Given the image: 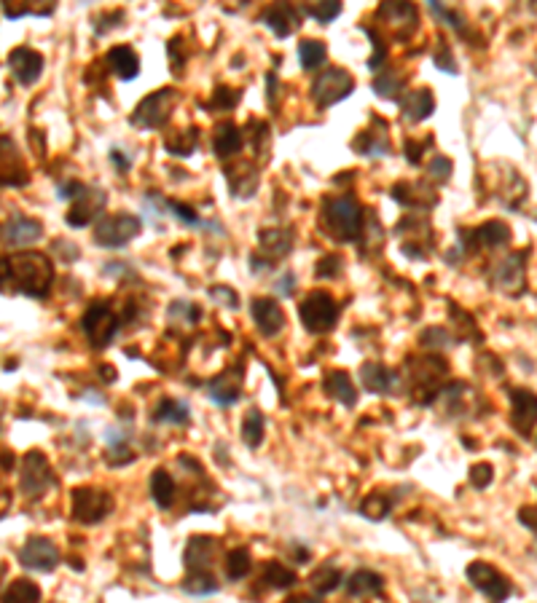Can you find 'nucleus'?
I'll use <instances>...</instances> for the list:
<instances>
[{
    "instance_id": "obj_1",
    "label": "nucleus",
    "mask_w": 537,
    "mask_h": 603,
    "mask_svg": "<svg viewBox=\"0 0 537 603\" xmlns=\"http://www.w3.org/2000/svg\"><path fill=\"white\" fill-rule=\"evenodd\" d=\"M369 213L357 205L354 196H331L323 201L320 210V228L328 234V239L336 242H361L366 228Z\"/></svg>"
},
{
    "instance_id": "obj_2",
    "label": "nucleus",
    "mask_w": 537,
    "mask_h": 603,
    "mask_svg": "<svg viewBox=\"0 0 537 603\" xmlns=\"http://www.w3.org/2000/svg\"><path fill=\"white\" fill-rule=\"evenodd\" d=\"M4 279H12L17 292L27 298H46L54 282V266L43 252H19L4 258Z\"/></svg>"
},
{
    "instance_id": "obj_3",
    "label": "nucleus",
    "mask_w": 537,
    "mask_h": 603,
    "mask_svg": "<svg viewBox=\"0 0 537 603\" xmlns=\"http://www.w3.org/2000/svg\"><path fill=\"white\" fill-rule=\"evenodd\" d=\"M129 314H132V309H127L121 314L113 300H97V304L89 306L86 314L81 317V328L95 349H105L113 344V338L119 336V330L124 325V317H129Z\"/></svg>"
},
{
    "instance_id": "obj_4",
    "label": "nucleus",
    "mask_w": 537,
    "mask_h": 603,
    "mask_svg": "<svg viewBox=\"0 0 537 603\" xmlns=\"http://www.w3.org/2000/svg\"><path fill=\"white\" fill-rule=\"evenodd\" d=\"M177 103H181L177 89H159V91L148 94L145 99H140L137 108L129 116V124L135 129H143V132L161 129L169 121V116L175 113Z\"/></svg>"
},
{
    "instance_id": "obj_5",
    "label": "nucleus",
    "mask_w": 537,
    "mask_h": 603,
    "mask_svg": "<svg viewBox=\"0 0 537 603\" xmlns=\"http://www.w3.org/2000/svg\"><path fill=\"white\" fill-rule=\"evenodd\" d=\"M377 22V33H387L393 41H409L419 30V12L411 0H382Z\"/></svg>"
},
{
    "instance_id": "obj_6",
    "label": "nucleus",
    "mask_w": 537,
    "mask_h": 603,
    "mask_svg": "<svg viewBox=\"0 0 537 603\" xmlns=\"http://www.w3.org/2000/svg\"><path fill=\"white\" fill-rule=\"evenodd\" d=\"M299 317L304 322V328L312 333V336H325L336 328V320H339V304L333 300L331 292L325 290H315L309 292L301 306H299Z\"/></svg>"
},
{
    "instance_id": "obj_7",
    "label": "nucleus",
    "mask_w": 537,
    "mask_h": 603,
    "mask_svg": "<svg viewBox=\"0 0 537 603\" xmlns=\"http://www.w3.org/2000/svg\"><path fill=\"white\" fill-rule=\"evenodd\" d=\"M113 510V496L103 488H73L70 496V513L73 521L83 526L103 523Z\"/></svg>"
},
{
    "instance_id": "obj_8",
    "label": "nucleus",
    "mask_w": 537,
    "mask_h": 603,
    "mask_svg": "<svg viewBox=\"0 0 537 603\" xmlns=\"http://www.w3.org/2000/svg\"><path fill=\"white\" fill-rule=\"evenodd\" d=\"M143 220L127 213L119 215H103L95 226V244L105 250H119L127 247L135 236H140Z\"/></svg>"
},
{
    "instance_id": "obj_9",
    "label": "nucleus",
    "mask_w": 537,
    "mask_h": 603,
    "mask_svg": "<svg viewBox=\"0 0 537 603\" xmlns=\"http://www.w3.org/2000/svg\"><path fill=\"white\" fill-rule=\"evenodd\" d=\"M352 91H354L352 73H346L344 67H328L312 83V103L320 111H328L336 103H341V99H346Z\"/></svg>"
},
{
    "instance_id": "obj_10",
    "label": "nucleus",
    "mask_w": 537,
    "mask_h": 603,
    "mask_svg": "<svg viewBox=\"0 0 537 603\" xmlns=\"http://www.w3.org/2000/svg\"><path fill=\"white\" fill-rule=\"evenodd\" d=\"M51 485H57V477L49 467V459L41 451H30L22 459V472H19V491L27 499H41Z\"/></svg>"
},
{
    "instance_id": "obj_11",
    "label": "nucleus",
    "mask_w": 537,
    "mask_h": 603,
    "mask_svg": "<svg viewBox=\"0 0 537 603\" xmlns=\"http://www.w3.org/2000/svg\"><path fill=\"white\" fill-rule=\"evenodd\" d=\"M465 576H468V582H471L481 595H486L489 600H505V598L513 592L508 576L500 574L492 563L473 560V563L465 568Z\"/></svg>"
},
{
    "instance_id": "obj_12",
    "label": "nucleus",
    "mask_w": 537,
    "mask_h": 603,
    "mask_svg": "<svg viewBox=\"0 0 537 603\" xmlns=\"http://www.w3.org/2000/svg\"><path fill=\"white\" fill-rule=\"evenodd\" d=\"M105 205H108V196L100 188H86L83 185V190L73 201V207H70L65 223L70 228H86L89 223L100 218V213L105 210Z\"/></svg>"
},
{
    "instance_id": "obj_13",
    "label": "nucleus",
    "mask_w": 537,
    "mask_h": 603,
    "mask_svg": "<svg viewBox=\"0 0 537 603\" xmlns=\"http://www.w3.org/2000/svg\"><path fill=\"white\" fill-rule=\"evenodd\" d=\"M510 242V228L502 223V220H489L473 231H460V247H463V255L465 252H476L481 247L486 250H497V247H505Z\"/></svg>"
},
{
    "instance_id": "obj_14",
    "label": "nucleus",
    "mask_w": 537,
    "mask_h": 603,
    "mask_svg": "<svg viewBox=\"0 0 537 603\" xmlns=\"http://www.w3.org/2000/svg\"><path fill=\"white\" fill-rule=\"evenodd\" d=\"M17 558H19V563H22L25 568L46 574V571H54V568H57V563H59V550H57V545H54L51 539H46V537H30V539L19 547Z\"/></svg>"
},
{
    "instance_id": "obj_15",
    "label": "nucleus",
    "mask_w": 537,
    "mask_h": 603,
    "mask_svg": "<svg viewBox=\"0 0 537 603\" xmlns=\"http://www.w3.org/2000/svg\"><path fill=\"white\" fill-rule=\"evenodd\" d=\"M524 279H526V250L508 255L502 263H497V268L492 274L494 287L505 295H513V298L524 292V284H526Z\"/></svg>"
},
{
    "instance_id": "obj_16",
    "label": "nucleus",
    "mask_w": 537,
    "mask_h": 603,
    "mask_svg": "<svg viewBox=\"0 0 537 603\" xmlns=\"http://www.w3.org/2000/svg\"><path fill=\"white\" fill-rule=\"evenodd\" d=\"M250 317L263 338H275L285 328V312L275 298H253Z\"/></svg>"
},
{
    "instance_id": "obj_17",
    "label": "nucleus",
    "mask_w": 537,
    "mask_h": 603,
    "mask_svg": "<svg viewBox=\"0 0 537 603\" xmlns=\"http://www.w3.org/2000/svg\"><path fill=\"white\" fill-rule=\"evenodd\" d=\"M510 427L518 435H529L537 424V394L529 389H510Z\"/></svg>"
},
{
    "instance_id": "obj_18",
    "label": "nucleus",
    "mask_w": 537,
    "mask_h": 603,
    "mask_svg": "<svg viewBox=\"0 0 537 603\" xmlns=\"http://www.w3.org/2000/svg\"><path fill=\"white\" fill-rule=\"evenodd\" d=\"M261 22L277 38H288L301 27V14L296 12V6L291 4V0H272V6L263 12Z\"/></svg>"
},
{
    "instance_id": "obj_19",
    "label": "nucleus",
    "mask_w": 537,
    "mask_h": 603,
    "mask_svg": "<svg viewBox=\"0 0 537 603\" xmlns=\"http://www.w3.org/2000/svg\"><path fill=\"white\" fill-rule=\"evenodd\" d=\"M207 394L215 406L221 408H231L234 402L242 397V367L234 370H223L221 375L207 381Z\"/></svg>"
},
{
    "instance_id": "obj_20",
    "label": "nucleus",
    "mask_w": 537,
    "mask_h": 603,
    "mask_svg": "<svg viewBox=\"0 0 537 603\" xmlns=\"http://www.w3.org/2000/svg\"><path fill=\"white\" fill-rule=\"evenodd\" d=\"M43 239V226L33 218L14 215L4 223V244L6 247H27Z\"/></svg>"
},
{
    "instance_id": "obj_21",
    "label": "nucleus",
    "mask_w": 537,
    "mask_h": 603,
    "mask_svg": "<svg viewBox=\"0 0 537 603\" xmlns=\"http://www.w3.org/2000/svg\"><path fill=\"white\" fill-rule=\"evenodd\" d=\"M393 198L406 210H432L438 205V193L424 182H398L393 188Z\"/></svg>"
},
{
    "instance_id": "obj_22",
    "label": "nucleus",
    "mask_w": 537,
    "mask_h": 603,
    "mask_svg": "<svg viewBox=\"0 0 537 603\" xmlns=\"http://www.w3.org/2000/svg\"><path fill=\"white\" fill-rule=\"evenodd\" d=\"M9 67L22 86H33L43 73V57L27 46H19L9 54Z\"/></svg>"
},
{
    "instance_id": "obj_23",
    "label": "nucleus",
    "mask_w": 537,
    "mask_h": 603,
    "mask_svg": "<svg viewBox=\"0 0 537 603\" xmlns=\"http://www.w3.org/2000/svg\"><path fill=\"white\" fill-rule=\"evenodd\" d=\"M361 383L371 394H395L401 386V375L382 362H366L361 367Z\"/></svg>"
},
{
    "instance_id": "obj_24",
    "label": "nucleus",
    "mask_w": 537,
    "mask_h": 603,
    "mask_svg": "<svg viewBox=\"0 0 537 603\" xmlns=\"http://www.w3.org/2000/svg\"><path fill=\"white\" fill-rule=\"evenodd\" d=\"M218 542L213 537H191V542L186 545V555H183V563L189 571H210V566L215 563L218 558Z\"/></svg>"
},
{
    "instance_id": "obj_25",
    "label": "nucleus",
    "mask_w": 537,
    "mask_h": 603,
    "mask_svg": "<svg viewBox=\"0 0 537 603\" xmlns=\"http://www.w3.org/2000/svg\"><path fill=\"white\" fill-rule=\"evenodd\" d=\"M398 105H401V113L411 124H419L435 113V97L427 86H422V89H411L409 94H403Z\"/></svg>"
},
{
    "instance_id": "obj_26",
    "label": "nucleus",
    "mask_w": 537,
    "mask_h": 603,
    "mask_svg": "<svg viewBox=\"0 0 537 603\" xmlns=\"http://www.w3.org/2000/svg\"><path fill=\"white\" fill-rule=\"evenodd\" d=\"M352 148L361 153V156H369V158H377V156H387L390 153V140H387V129H385V121L379 119L374 127L363 129L361 135H357L352 140Z\"/></svg>"
},
{
    "instance_id": "obj_27",
    "label": "nucleus",
    "mask_w": 537,
    "mask_h": 603,
    "mask_svg": "<svg viewBox=\"0 0 537 603\" xmlns=\"http://www.w3.org/2000/svg\"><path fill=\"white\" fill-rule=\"evenodd\" d=\"M151 421L153 424H175V427H183L191 421V411H189V402L183 399H172V397H164L156 402V408L151 414Z\"/></svg>"
},
{
    "instance_id": "obj_28",
    "label": "nucleus",
    "mask_w": 537,
    "mask_h": 603,
    "mask_svg": "<svg viewBox=\"0 0 537 603\" xmlns=\"http://www.w3.org/2000/svg\"><path fill=\"white\" fill-rule=\"evenodd\" d=\"M105 62H108L111 73H113L119 81H132V78H137V73H140V57L135 54L132 46H113V49L108 51Z\"/></svg>"
},
{
    "instance_id": "obj_29",
    "label": "nucleus",
    "mask_w": 537,
    "mask_h": 603,
    "mask_svg": "<svg viewBox=\"0 0 537 603\" xmlns=\"http://www.w3.org/2000/svg\"><path fill=\"white\" fill-rule=\"evenodd\" d=\"M344 584H346V595L349 598H377L385 590L382 576L377 571H369V568L354 571Z\"/></svg>"
},
{
    "instance_id": "obj_30",
    "label": "nucleus",
    "mask_w": 537,
    "mask_h": 603,
    "mask_svg": "<svg viewBox=\"0 0 537 603\" xmlns=\"http://www.w3.org/2000/svg\"><path fill=\"white\" fill-rule=\"evenodd\" d=\"M261 258H272V263L283 260L291 247H293V234L291 231H283V228H272V231H261Z\"/></svg>"
},
{
    "instance_id": "obj_31",
    "label": "nucleus",
    "mask_w": 537,
    "mask_h": 603,
    "mask_svg": "<svg viewBox=\"0 0 537 603\" xmlns=\"http://www.w3.org/2000/svg\"><path fill=\"white\" fill-rule=\"evenodd\" d=\"M325 391H328V397L341 402L344 408L357 406V389H354L349 373H344V370H333V373L325 375Z\"/></svg>"
},
{
    "instance_id": "obj_32",
    "label": "nucleus",
    "mask_w": 537,
    "mask_h": 603,
    "mask_svg": "<svg viewBox=\"0 0 537 603\" xmlns=\"http://www.w3.org/2000/svg\"><path fill=\"white\" fill-rule=\"evenodd\" d=\"M57 9V0H4L6 19H22V17H49Z\"/></svg>"
},
{
    "instance_id": "obj_33",
    "label": "nucleus",
    "mask_w": 537,
    "mask_h": 603,
    "mask_svg": "<svg viewBox=\"0 0 537 603\" xmlns=\"http://www.w3.org/2000/svg\"><path fill=\"white\" fill-rule=\"evenodd\" d=\"M242 143H245V137H242V132H239L234 124H221V127H215L213 151H215L218 158H231V156H237V153L242 151Z\"/></svg>"
},
{
    "instance_id": "obj_34",
    "label": "nucleus",
    "mask_w": 537,
    "mask_h": 603,
    "mask_svg": "<svg viewBox=\"0 0 537 603\" xmlns=\"http://www.w3.org/2000/svg\"><path fill=\"white\" fill-rule=\"evenodd\" d=\"M175 493H177V485H175L172 475L167 469H153V475H151V499H153V505L159 510H169L175 505Z\"/></svg>"
},
{
    "instance_id": "obj_35",
    "label": "nucleus",
    "mask_w": 537,
    "mask_h": 603,
    "mask_svg": "<svg viewBox=\"0 0 537 603\" xmlns=\"http://www.w3.org/2000/svg\"><path fill=\"white\" fill-rule=\"evenodd\" d=\"M226 180L237 198H250L258 188V172L247 164H239L237 169H226Z\"/></svg>"
},
{
    "instance_id": "obj_36",
    "label": "nucleus",
    "mask_w": 537,
    "mask_h": 603,
    "mask_svg": "<svg viewBox=\"0 0 537 603\" xmlns=\"http://www.w3.org/2000/svg\"><path fill=\"white\" fill-rule=\"evenodd\" d=\"M341 582H344V576H341V571H339L333 563H323V566L315 568L312 576H309V587H312V592H315L317 598L331 595L336 587H341Z\"/></svg>"
},
{
    "instance_id": "obj_37",
    "label": "nucleus",
    "mask_w": 537,
    "mask_h": 603,
    "mask_svg": "<svg viewBox=\"0 0 537 603\" xmlns=\"http://www.w3.org/2000/svg\"><path fill=\"white\" fill-rule=\"evenodd\" d=\"M199 320H202V309L194 304V300H183V298H177V300H172L169 309H167V322H169V325H175V328H181V325L194 328Z\"/></svg>"
},
{
    "instance_id": "obj_38",
    "label": "nucleus",
    "mask_w": 537,
    "mask_h": 603,
    "mask_svg": "<svg viewBox=\"0 0 537 603\" xmlns=\"http://www.w3.org/2000/svg\"><path fill=\"white\" fill-rule=\"evenodd\" d=\"M197 145H199V129H197V127L177 129V132L167 135V140H164L167 153H172V156H183V158L191 156V153L197 151Z\"/></svg>"
},
{
    "instance_id": "obj_39",
    "label": "nucleus",
    "mask_w": 537,
    "mask_h": 603,
    "mask_svg": "<svg viewBox=\"0 0 537 603\" xmlns=\"http://www.w3.org/2000/svg\"><path fill=\"white\" fill-rule=\"evenodd\" d=\"M427 6H430L432 17H435L438 22H443L446 27H452V30L460 33V35H468V22H465V17H463L457 9H452L449 4H446V0H427Z\"/></svg>"
},
{
    "instance_id": "obj_40",
    "label": "nucleus",
    "mask_w": 537,
    "mask_h": 603,
    "mask_svg": "<svg viewBox=\"0 0 537 603\" xmlns=\"http://www.w3.org/2000/svg\"><path fill=\"white\" fill-rule=\"evenodd\" d=\"M263 429H266V421H263V414L258 408H247L245 419H242V440L247 448H258L263 443Z\"/></svg>"
},
{
    "instance_id": "obj_41",
    "label": "nucleus",
    "mask_w": 537,
    "mask_h": 603,
    "mask_svg": "<svg viewBox=\"0 0 537 603\" xmlns=\"http://www.w3.org/2000/svg\"><path fill=\"white\" fill-rule=\"evenodd\" d=\"M325 57H328V49H325L323 41L307 38V41L299 43V62H301V67H304L307 73L317 70V67L325 62Z\"/></svg>"
},
{
    "instance_id": "obj_42",
    "label": "nucleus",
    "mask_w": 537,
    "mask_h": 603,
    "mask_svg": "<svg viewBox=\"0 0 537 603\" xmlns=\"http://www.w3.org/2000/svg\"><path fill=\"white\" fill-rule=\"evenodd\" d=\"M263 582L268 587H275V590H288V587L296 584V574L291 568H285L283 563L272 560V563L263 566Z\"/></svg>"
},
{
    "instance_id": "obj_43",
    "label": "nucleus",
    "mask_w": 537,
    "mask_h": 603,
    "mask_svg": "<svg viewBox=\"0 0 537 603\" xmlns=\"http://www.w3.org/2000/svg\"><path fill=\"white\" fill-rule=\"evenodd\" d=\"M250 571V550L247 547H234L226 555V579L229 582H239L245 579Z\"/></svg>"
},
{
    "instance_id": "obj_44",
    "label": "nucleus",
    "mask_w": 537,
    "mask_h": 603,
    "mask_svg": "<svg viewBox=\"0 0 537 603\" xmlns=\"http://www.w3.org/2000/svg\"><path fill=\"white\" fill-rule=\"evenodd\" d=\"M307 14L320 25H331L341 14V0H307Z\"/></svg>"
},
{
    "instance_id": "obj_45",
    "label": "nucleus",
    "mask_w": 537,
    "mask_h": 603,
    "mask_svg": "<svg viewBox=\"0 0 537 603\" xmlns=\"http://www.w3.org/2000/svg\"><path fill=\"white\" fill-rule=\"evenodd\" d=\"M239 99H242V91H237L231 86H215L210 103H207V111H213V113L234 111L239 105Z\"/></svg>"
},
{
    "instance_id": "obj_46",
    "label": "nucleus",
    "mask_w": 537,
    "mask_h": 603,
    "mask_svg": "<svg viewBox=\"0 0 537 603\" xmlns=\"http://www.w3.org/2000/svg\"><path fill=\"white\" fill-rule=\"evenodd\" d=\"M183 592L189 595H213L218 592V582L210 576V571H189L183 582Z\"/></svg>"
},
{
    "instance_id": "obj_47",
    "label": "nucleus",
    "mask_w": 537,
    "mask_h": 603,
    "mask_svg": "<svg viewBox=\"0 0 537 603\" xmlns=\"http://www.w3.org/2000/svg\"><path fill=\"white\" fill-rule=\"evenodd\" d=\"M4 598L9 603H25V600H41V590L33 579H14L12 587H6Z\"/></svg>"
},
{
    "instance_id": "obj_48",
    "label": "nucleus",
    "mask_w": 537,
    "mask_h": 603,
    "mask_svg": "<svg viewBox=\"0 0 537 603\" xmlns=\"http://www.w3.org/2000/svg\"><path fill=\"white\" fill-rule=\"evenodd\" d=\"M164 213H167V215H175L177 223H183V226H189V228H202V226H207V223H202V218L197 215L194 207L181 205V201H164Z\"/></svg>"
},
{
    "instance_id": "obj_49",
    "label": "nucleus",
    "mask_w": 537,
    "mask_h": 603,
    "mask_svg": "<svg viewBox=\"0 0 537 603\" xmlns=\"http://www.w3.org/2000/svg\"><path fill=\"white\" fill-rule=\"evenodd\" d=\"M390 510H393V501L382 493H371L361 505V515H366L369 521H385Z\"/></svg>"
},
{
    "instance_id": "obj_50",
    "label": "nucleus",
    "mask_w": 537,
    "mask_h": 603,
    "mask_svg": "<svg viewBox=\"0 0 537 603\" xmlns=\"http://www.w3.org/2000/svg\"><path fill=\"white\" fill-rule=\"evenodd\" d=\"M401 78L395 70H382L377 78H374V94H379L382 99H398V91H401Z\"/></svg>"
},
{
    "instance_id": "obj_51",
    "label": "nucleus",
    "mask_w": 537,
    "mask_h": 603,
    "mask_svg": "<svg viewBox=\"0 0 537 603\" xmlns=\"http://www.w3.org/2000/svg\"><path fill=\"white\" fill-rule=\"evenodd\" d=\"M435 67L443 70V73H449V75H457V62H455V54L449 49V43H446L443 38L438 41V51H435Z\"/></svg>"
},
{
    "instance_id": "obj_52",
    "label": "nucleus",
    "mask_w": 537,
    "mask_h": 603,
    "mask_svg": "<svg viewBox=\"0 0 537 603\" xmlns=\"http://www.w3.org/2000/svg\"><path fill=\"white\" fill-rule=\"evenodd\" d=\"M452 169H455V164H452V158L449 156H432V161L427 164V172H430V177L432 180H438V182H446L452 177Z\"/></svg>"
},
{
    "instance_id": "obj_53",
    "label": "nucleus",
    "mask_w": 537,
    "mask_h": 603,
    "mask_svg": "<svg viewBox=\"0 0 537 603\" xmlns=\"http://www.w3.org/2000/svg\"><path fill=\"white\" fill-rule=\"evenodd\" d=\"M210 298L215 300V304H221V306H226L231 312L239 309V295L231 287H210Z\"/></svg>"
},
{
    "instance_id": "obj_54",
    "label": "nucleus",
    "mask_w": 537,
    "mask_h": 603,
    "mask_svg": "<svg viewBox=\"0 0 537 603\" xmlns=\"http://www.w3.org/2000/svg\"><path fill=\"white\" fill-rule=\"evenodd\" d=\"M341 268H344V260L339 258V255H325L320 263H317V276L320 279H333L336 274H341Z\"/></svg>"
},
{
    "instance_id": "obj_55",
    "label": "nucleus",
    "mask_w": 537,
    "mask_h": 603,
    "mask_svg": "<svg viewBox=\"0 0 537 603\" xmlns=\"http://www.w3.org/2000/svg\"><path fill=\"white\" fill-rule=\"evenodd\" d=\"M492 477H494L492 464H476V467L471 469V485L479 488V491L489 488V485H492Z\"/></svg>"
},
{
    "instance_id": "obj_56",
    "label": "nucleus",
    "mask_w": 537,
    "mask_h": 603,
    "mask_svg": "<svg viewBox=\"0 0 537 603\" xmlns=\"http://www.w3.org/2000/svg\"><path fill=\"white\" fill-rule=\"evenodd\" d=\"M121 19H124V12H108V14H100L97 19H95V33L97 35H105L108 30H113V27H119L121 25Z\"/></svg>"
},
{
    "instance_id": "obj_57",
    "label": "nucleus",
    "mask_w": 537,
    "mask_h": 603,
    "mask_svg": "<svg viewBox=\"0 0 537 603\" xmlns=\"http://www.w3.org/2000/svg\"><path fill=\"white\" fill-rule=\"evenodd\" d=\"M422 346H430V349H435V346H452V336L446 333V330H440V328H430V330L422 333Z\"/></svg>"
},
{
    "instance_id": "obj_58",
    "label": "nucleus",
    "mask_w": 537,
    "mask_h": 603,
    "mask_svg": "<svg viewBox=\"0 0 537 603\" xmlns=\"http://www.w3.org/2000/svg\"><path fill=\"white\" fill-rule=\"evenodd\" d=\"M51 250L57 252V258H62V260H67V263H70V260H78V255H81L78 247H75V244H67V242H57Z\"/></svg>"
},
{
    "instance_id": "obj_59",
    "label": "nucleus",
    "mask_w": 537,
    "mask_h": 603,
    "mask_svg": "<svg viewBox=\"0 0 537 603\" xmlns=\"http://www.w3.org/2000/svg\"><path fill=\"white\" fill-rule=\"evenodd\" d=\"M518 521H521V526H526L529 531L537 534V507H521L518 510Z\"/></svg>"
},
{
    "instance_id": "obj_60",
    "label": "nucleus",
    "mask_w": 537,
    "mask_h": 603,
    "mask_svg": "<svg viewBox=\"0 0 537 603\" xmlns=\"http://www.w3.org/2000/svg\"><path fill=\"white\" fill-rule=\"evenodd\" d=\"M422 143L416 145L414 140H406V158H409V164H414V166H419V161H422Z\"/></svg>"
},
{
    "instance_id": "obj_61",
    "label": "nucleus",
    "mask_w": 537,
    "mask_h": 603,
    "mask_svg": "<svg viewBox=\"0 0 537 603\" xmlns=\"http://www.w3.org/2000/svg\"><path fill=\"white\" fill-rule=\"evenodd\" d=\"M277 290H280L283 295H291V292L296 290V274H293V271H285V274L280 276V282H277Z\"/></svg>"
},
{
    "instance_id": "obj_62",
    "label": "nucleus",
    "mask_w": 537,
    "mask_h": 603,
    "mask_svg": "<svg viewBox=\"0 0 537 603\" xmlns=\"http://www.w3.org/2000/svg\"><path fill=\"white\" fill-rule=\"evenodd\" d=\"M111 161L121 169V172H127L129 166H132V161H129V156H124L119 148H111Z\"/></svg>"
},
{
    "instance_id": "obj_63",
    "label": "nucleus",
    "mask_w": 537,
    "mask_h": 603,
    "mask_svg": "<svg viewBox=\"0 0 537 603\" xmlns=\"http://www.w3.org/2000/svg\"><path fill=\"white\" fill-rule=\"evenodd\" d=\"M70 566H73V568H78V571H81V568H83V563H81V560H75V558H73V560H70Z\"/></svg>"
},
{
    "instance_id": "obj_64",
    "label": "nucleus",
    "mask_w": 537,
    "mask_h": 603,
    "mask_svg": "<svg viewBox=\"0 0 537 603\" xmlns=\"http://www.w3.org/2000/svg\"><path fill=\"white\" fill-rule=\"evenodd\" d=\"M534 65H537V59H534Z\"/></svg>"
}]
</instances>
